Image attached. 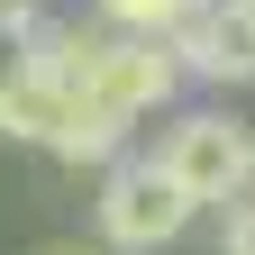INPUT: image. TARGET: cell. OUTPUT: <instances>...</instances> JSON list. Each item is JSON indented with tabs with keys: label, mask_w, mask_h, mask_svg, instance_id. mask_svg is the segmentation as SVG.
Instances as JSON below:
<instances>
[{
	"label": "cell",
	"mask_w": 255,
	"mask_h": 255,
	"mask_svg": "<svg viewBox=\"0 0 255 255\" xmlns=\"http://www.w3.org/2000/svg\"><path fill=\"white\" fill-rule=\"evenodd\" d=\"M191 219H201V201H191L155 155L101 164V246H119V255H164Z\"/></svg>",
	"instance_id": "obj_1"
},
{
	"label": "cell",
	"mask_w": 255,
	"mask_h": 255,
	"mask_svg": "<svg viewBox=\"0 0 255 255\" xmlns=\"http://www.w3.org/2000/svg\"><path fill=\"white\" fill-rule=\"evenodd\" d=\"M155 164H164L201 210H228L237 191H255V137H246V119H228V110H191V119L164 128Z\"/></svg>",
	"instance_id": "obj_2"
},
{
	"label": "cell",
	"mask_w": 255,
	"mask_h": 255,
	"mask_svg": "<svg viewBox=\"0 0 255 255\" xmlns=\"http://www.w3.org/2000/svg\"><path fill=\"white\" fill-rule=\"evenodd\" d=\"M182 73L201 82H255V0H201V9L182 18Z\"/></svg>",
	"instance_id": "obj_3"
},
{
	"label": "cell",
	"mask_w": 255,
	"mask_h": 255,
	"mask_svg": "<svg viewBox=\"0 0 255 255\" xmlns=\"http://www.w3.org/2000/svg\"><path fill=\"white\" fill-rule=\"evenodd\" d=\"M64 110H73V82L55 73V64H9L0 73V137L9 146H55V128H64Z\"/></svg>",
	"instance_id": "obj_4"
},
{
	"label": "cell",
	"mask_w": 255,
	"mask_h": 255,
	"mask_svg": "<svg viewBox=\"0 0 255 255\" xmlns=\"http://www.w3.org/2000/svg\"><path fill=\"white\" fill-rule=\"evenodd\" d=\"M119 146H128V119L110 110V101H91V91H73V110H64V128H55V164H119Z\"/></svg>",
	"instance_id": "obj_5"
},
{
	"label": "cell",
	"mask_w": 255,
	"mask_h": 255,
	"mask_svg": "<svg viewBox=\"0 0 255 255\" xmlns=\"http://www.w3.org/2000/svg\"><path fill=\"white\" fill-rule=\"evenodd\" d=\"M91 9H101V27H128V37H182L201 0H91Z\"/></svg>",
	"instance_id": "obj_6"
},
{
	"label": "cell",
	"mask_w": 255,
	"mask_h": 255,
	"mask_svg": "<svg viewBox=\"0 0 255 255\" xmlns=\"http://www.w3.org/2000/svg\"><path fill=\"white\" fill-rule=\"evenodd\" d=\"M219 255H255V191L228 201V228H219Z\"/></svg>",
	"instance_id": "obj_7"
},
{
	"label": "cell",
	"mask_w": 255,
	"mask_h": 255,
	"mask_svg": "<svg viewBox=\"0 0 255 255\" xmlns=\"http://www.w3.org/2000/svg\"><path fill=\"white\" fill-rule=\"evenodd\" d=\"M37 255H119V246H82V237H64V246H37Z\"/></svg>",
	"instance_id": "obj_8"
}]
</instances>
